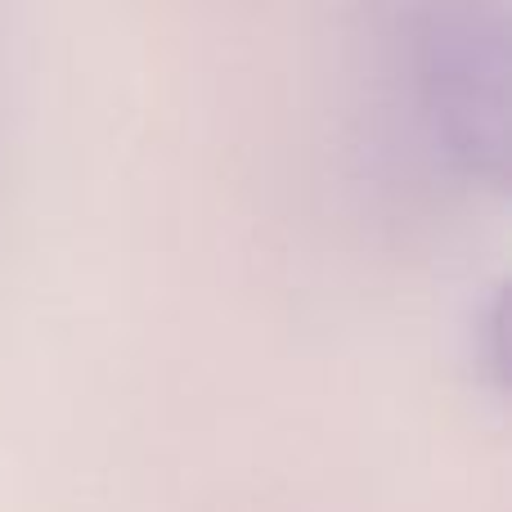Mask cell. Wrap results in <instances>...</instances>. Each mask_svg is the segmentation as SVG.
<instances>
[{
	"mask_svg": "<svg viewBox=\"0 0 512 512\" xmlns=\"http://www.w3.org/2000/svg\"><path fill=\"white\" fill-rule=\"evenodd\" d=\"M472 355H477V364H486L490 382H504V360H499V292L490 288L486 292V306L472 315Z\"/></svg>",
	"mask_w": 512,
	"mask_h": 512,
	"instance_id": "cell-2",
	"label": "cell"
},
{
	"mask_svg": "<svg viewBox=\"0 0 512 512\" xmlns=\"http://www.w3.org/2000/svg\"><path fill=\"white\" fill-rule=\"evenodd\" d=\"M423 122L463 180H504L508 27L499 5L423 9L409 41Z\"/></svg>",
	"mask_w": 512,
	"mask_h": 512,
	"instance_id": "cell-1",
	"label": "cell"
}]
</instances>
